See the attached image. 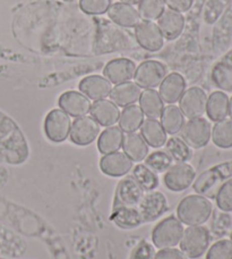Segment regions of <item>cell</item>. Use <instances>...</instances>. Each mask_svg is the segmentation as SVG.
<instances>
[{
	"label": "cell",
	"mask_w": 232,
	"mask_h": 259,
	"mask_svg": "<svg viewBox=\"0 0 232 259\" xmlns=\"http://www.w3.org/2000/svg\"><path fill=\"white\" fill-rule=\"evenodd\" d=\"M196 179V170L188 163H176L166 169L163 183L168 190L182 192L194 183Z\"/></svg>",
	"instance_id": "8"
},
{
	"label": "cell",
	"mask_w": 232,
	"mask_h": 259,
	"mask_svg": "<svg viewBox=\"0 0 232 259\" xmlns=\"http://www.w3.org/2000/svg\"><path fill=\"white\" fill-rule=\"evenodd\" d=\"M159 87V95L162 101L168 105H173L182 98L186 90V81L179 73H170Z\"/></svg>",
	"instance_id": "20"
},
{
	"label": "cell",
	"mask_w": 232,
	"mask_h": 259,
	"mask_svg": "<svg viewBox=\"0 0 232 259\" xmlns=\"http://www.w3.org/2000/svg\"><path fill=\"white\" fill-rule=\"evenodd\" d=\"M164 6L163 0H142L138 4L137 12L143 21L153 22L164 12Z\"/></svg>",
	"instance_id": "36"
},
{
	"label": "cell",
	"mask_w": 232,
	"mask_h": 259,
	"mask_svg": "<svg viewBox=\"0 0 232 259\" xmlns=\"http://www.w3.org/2000/svg\"><path fill=\"white\" fill-rule=\"evenodd\" d=\"M111 5V0H80L81 11L87 15H103Z\"/></svg>",
	"instance_id": "42"
},
{
	"label": "cell",
	"mask_w": 232,
	"mask_h": 259,
	"mask_svg": "<svg viewBox=\"0 0 232 259\" xmlns=\"http://www.w3.org/2000/svg\"><path fill=\"white\" fill-rule=\"evenodd\" d=\"M110 220L123 230H133L141 226L144 222L137 207H115L112 208Z\"/></svg>",
	"instance_id": "25"
},
{
	"label": "cell",
	"mask_w": 232,
	"mask_h": 259,
	"mask_svg": "<svg viewBox=\"0 0 232 259\" xmlns=\"http://www.w3.org/2000/svg\"><path fill=\"white\" fill-rule=\"evenodd\" d=\"M212 215L213 220L211 224V232L214 234V237L222 238L229 234L232 230V217L229 212L217 209Z\"/></svg>",
	"instance_id": "37"
},
{
	"label": "cell",
	"mask_w": 232,
	"mask_h": 259,
	"mask_svg": "<svg viewBox=\"0 0 232 259\" xmlns=\"http://www.w3.org/2000/svg\"><path fill=\"white\" fill-rule=\"evenodd\" d=\"M141 2H142V0H120V3L132 5V6H134V5H138Z\"/></svg>",
	"instance_id": "47"
},
{
	"label": "cell",
	"mask_w": 232,
	"mask_h": 259,
	"mask_svg": "<svg viewBox=\"0 0 232 259\" xmlns=\"http://www.w3.org/2000/svg\"><path fill=\"white\" fill-rule=\"evenodd\" d=\"M180 133L182 139L189 148L201 149L207 146L211 140L212 126L206 118L197 117L185 123Z\"/></svg>",
	"instance_id": "6"
},
{
	"label": "cell",
	"mask_w": 232,
	"mask_h": 259,
	"mask_svg": "<svg viewBox=\"0 0 232 259\" xmlns=\"http://www.w3.org/2000/svg\"><path fill=\"white\" fill-rule=\"evenodd\" d=\"M205 259H232V243L228 239H221L207 249Z\"/></svg>",
	"instance_id": "41"
},
{
	"label": "cell",
	"mask_w": 232,
	"mask_h": 259,
	"mask_svg": "<svg viewBox=\"0 0 232 259\" xmlns=\"http://www.w3.org/2000/svg\"><path fill=\"white\" fill-rule=\"evenodd\" d=\"M0 259H12V258H4V257H0Z\"/></svg>",
	"instance_id": "50"
},
{
	"label": "cell",
	"mask_w": 232,
	"mask_h": 259,
	"mask_svg": "<svg viewBox=\"0 0 232 259\" xmlns=\"http://www.w3.org/2000/svg\"><path fill=\"white\" fill-rule=\"evenodd\" d=\"M91 116L100 124V126H112L119 121L120 110L111 100H96L91 106Z\"/></svg>",
	"instance_id": "22"
},
{
	"label": "cell",
	"mask_w": 232,
	"mask_h": 259,
	"mask_svg": "<svg viewBox=\"0 0 232 259\" xmlns=\"http://www.w3.org/2000/svg\"><path fill=\"white\" fill-rule=\"evenodd\" d=\"M137 209L144 223H150L159 220L168 210V200L162 192L150 191L144 194Z\"/></svg>",
	"instance_id": "12"
},
{
	"label": "cell",
	"mask_w": 232,
	"mask_h": 259,
	"mask_svg": "<svg viewBox=\"0 0 232 259\" xmlns=\"http://www.w3.org/2000/svg\"><path fill=\"white\" fill-rule=\"evenodd\" d=\"M78 89L87 98L96 101L105 99L110 95L112 85L104 76L90 75L84 77L80 82Z\"/></svg>",
	"instance_id": "21"
},
{
	"label": "cell",
	"mask_w": 232,
	"mask_h": 259,
	"mask_svg": "<svg viewBox=\"0 0 232 259\" xmlns=\"http://www.w3.org/2000/svg\"><path fill=\"white\" fill-rule=\"evenodd\" d=\"M58 105L62 110L72 117H82L90 113L91 101L80 91H66L59 97Z\"/></svg>",
	"instance_id": "17"
},
{
	"label": "cell",
	"mask_w": 232,
	"mask_h": 259,
	"mask_svg": "<svg viewBox=\"0 0 232 259\" xmlns=\"http://www.w3.org/2000/svg\"><path fill=\"white\" fill-rule=\"evenodd\" d=\"M228 115L232 121V97L229 99V109H228Z\"/></svg>",
	"instance_id": "48"
},
{
	"label": "cell",
	"mask_w": 232,
	"mask_h": 259,
	"mask_svg": "<svg viewBox=\"0 0 232 259\" xmlns=\"http://www.w3.org/2000/svg\"><path fill=\"white\" fill-rule=\"evenodd\" d=\"M29 157V146L22 130L0 112V163L21 165Z\"/></svg>",
	"instance_id": "1"
},
{
	"label": "cell",
	"mask_w": 232,
	"mask_h": 259,
	"mask_svg": "<svg viewBox=\"0 0 232 259\" xmlns=\"http://www.w3.org/2000/svg\"><path fill=\"white\" fill-rule=\"evenodd\" d=\"M138 101L143 114L148 118H159L163 112V101H162L159 92L154 89L144 90Z\"/></svg>",
	"instance_id": "30"
},
{
	"label": "cell",
	"mask_w": 232,
	"mask_h": 259,
	"mask_svg": "<svg viewBox=\"0 0 232 259\" xmlns=\"http://www.w3.org/2000/svg\"><path fill=\"white\" fill-rule=\"evenodd\" d=\"M72 119L60 108L50 110L44 118V133L51 142H64L69 137L72 128Z\"/></svg>",
	"instance_id": "7"
},
{
	"label": "cell",
	"mask_w": 232,
	"mask_h": 259,
	"mask_svg": "<svg viewBox=\"0 0 232 259\" xmlns=\"http://www.w3.org/2000/svg\"><path fill=\"white\" fill-rule=\"evenodd\" d=\"M141 136L147 143V146L152 148L163 147L168 140L163 126L157 119L153 118H147L143 122L141 126Z\"/></svg>",
	"instance_id": "28"
},
{
	"label": "cell",
	"mask_w": 232,
	"mask_h": 259,
	"mask_svg": "<svg viewBox=\"0 0 232 259\" xmlns=\"http://www.w3.org/2000/svg\"><path fill=\"white\" fill-rule=\"evenodd\" d=\"M211 232L203 225L188 226L180 240V250L189 259L202 257L210 247Z\"/></svg>",
	"instance_id": "4"
},
{
	"label": "cell",
	"mask_w": 232,
	"mask_h": 259,
	"mask_svg": "<svg viewBox=\"0 0 232 259\" xmlns=\"http://www.w3.org/2000/svg\"><path fill=\"white\" fill-rule=\"evenodd\" d=\"M207 95L202 88L192 87L185 90L179 99V109L188 119L202 117L205 114Z\"/></svg>",
	"instance_id": "9"
},
{
	"label": "cell",
	"mask_w": 232,
	"mask_h": 259,
	"mask_svg": "<svg viewBox=\"0 0 232 259\" xmlns=\"http://www.w3.org/2000/svg\"><path fill=\"white\" fill-rule=\"evenodd\" d=\"M165 151L176 163H186L192 157V150L182 138L172 137L165 142Z\"/></svg>",
	"instance_id": "35"
},
{
	"label": "cell",
	"mask_w": 232,
	"mask_h": 259,
	"mask_svg": "<svg viewBox=\"0 0 232 259\" xmlns=\"http://www.w3.org/2000/svg\"><path fill=\"white\" fill-rule=\"evenodd\" d=\"M221 63H223V64L225 65V66H228L229 68L232 69V52L226 54L225 56H224L223 58H222Z\"/></svg>",
	"instance_id": "46"
},
{
	"label": "cell",
	"mask_w": 232,
	"mask_h": 259,
	"mask_svg": "<svg viewBox=\"0 0 232 259\" xmlns=\"http://www.w3.org/2000/svg\"><path fill=\"white\" fill-rule=\"evenodd\" d=\"M27 243L7 226L0 224V257L21 258L26 253Z\"/></svg>",
	"instance_id": "15"
},
{
	"label": "cell",
	"mask_w": 232,
	"mask_h": 259,
	"mask_svg": "<svg viewBox=\"0 0 232 259\" xmlns=\"http://www.w3.org/2000/svg\"><path fill=\"white\" fill-rule=\"evenodd\" d=\"M161 125L163 126L166 134L175 136L179 133L185 124V116L179 107L175 105H168L163 108L161 114Z\"/></svg>",
	"instance_id": "31"
},
{
	"label": "cell",
	"mask_w": 232,
	"mask_h": 259,
	"mask_svg": "<svg viewBox=\"0 0 232 259\" xmlns=\"http://www.w3.org/2000/svg\"><path fill=\"white\" fill-rule=\"evenodd\" d=\"M157 26L163 38L166 40H175L183 33L185 27V18L182 13L172 9H164L161 16L157 18Z\"/></svg>",
	"instance_id": "19"
},
{
	"label": "cell",
	"mask_w": 232,
	"mask_h": 259,
	"mask_svg": "<svg viewBox=\"0 0 232 259\" xmlns=\"http://www.w3.org/2000/svg\"><path fill=\"white\" fill-rule=\"evenodd\" d=\"M211 138L213 143L221 149H230L232 148V121L223 119L216 122L212 128Z\"/></svg>",
	"instance_id": "34"
},
{
	"label": "cell",
	"mask_w": 232,
	"mask_h": 259,
	"mask_svg": "<svg viewBox=\"0 0 232 259\" xmlns=\"http://www.w3.org/2000/svg\"><path fill=\"white\" fill-rule=\"evenodd\" d=\"M100 169L106 177L122 178L133 169V160L125 152H111L102 156Z\"/></svg>",
	"instance_id": "16"
},
{
	"label": "cell",
	"mask_w": 232,
	"mask_h": 259,
	"mask_svg": "<svg viewBox=\"0 0 232 259\" xmlns=\"http://www.w3.org/2000/svg\"><path fill=\"white\" fill-rule=\"evenodd\" d=\"M232 179V160L212 166L211 168L195 179L193 188L195 192L207 199H214L222 184Z\"/></svg>",
	"instance_id": "3"
},
{
	"label": "cell",
	"mask_w": 232,
	"mask_h": 259,
	"mask_svg": "<svg viewBox=\"0 0 232 259\" xmlns=\"http://www.w3.org/2000/svg\"><path fill=\"white\" fill-rule=\"evenodd\" d=\"M166 76V67L159 61H145L136 68L135 83L144 89L159 87Z\"/></svg>",
	"instance_id": "10"
},
{
	"label": "cell",
	"mask_w": 232,
	"mask_h": 259,
	"mask_svg": "<svg viewBox=\"0 0 232 259\" xmlns=\"http://www.w3.org/2000/svg\"><path fill=\"white\" fill-rule=\"evenodd\" d=\"M154 259H188L185 256V253L176 248H166L160 249L159 251L155 252Z\"/></svg>",
	"instance_id": "44"
},
{
	"label": "cell",
	"mask_w": 232,
	"mask_h": 259,
	"mask_svg": "<svg viewBox=\"0 0 232 259\" xmlns=\"http://www.w3.org/2000/svg\"><path fill=\"white\" fill-rule=\"evenodd\" d=\"M132 178L144 191H153L159 186V178L155 172L148 168L145 164H138L133 168Z\"/></svg>",
	"instance_id": "33"
},
{
	"label": "cell",
	"mask_w": 232,
	"mask_h": 259,
	"mask_svg": "<svg viewBox=\"0 0 232 259\" xmlns=\"http://www.w3.org/2000/svg\"><path fill=\"white\" fill-rule=\"evenodd\" d=\"M106 13H108L109 18L114 24L123 27H135L141 21L137 9L128 4H112Z\"/></svg>",
	"instance_id": "23"
},
{
	"label": "cell",
	"mask_w": 232,
	"mask_h": 259,
	"mask_svg": "<svg viewBox=\"0 0 232 259\" xmlns=\"http://www.w3.org/2000/svg\"><path fill=\"white\" fill-rule=\"evenodd\" d=\"M142 94V88H139L135 82H124L115 84L111 89L110 99L118 107H127V106L135 105Z\"/></svg>",
	"instance_id": "24"
},
{
	"label": "cell",
	"mask_w": 232,
	"mask_h": 259,
	"mask_svg": "<svg viewBox=\"0 0 232 259\" xmlns=\"http://www.w3.org/2000/svg\"><path fill=\"white\" fill-rule=\"evenodd\" d=\"M154 247L147 241H141L132 252L131 259H154Z\"/></svg>",
	"instance_id": "43"
},
{
	"label": "cell",
	"mask_w": 232,
	"mask_h": 259,
	"mask_svg": "<svg viewBox=\"0 0 232 259\" xmlns=\"http://www.w3.org/2000/svg\"><path fill=\"white\" fill-rule=\"evenodd\" d=\"M144 122V114L137 105H131L125 107L119 116V127L123 132L133 133L141 128Z\"/></svg>",
	"instance_id": "32"
},
{
	"label": "cell",
	"mask_w": 232,
	"mask_h": 259,
	"mask_svg": "<svg viewBox=\"0 0 232 259\" xmlns=\"http://www.w3.org/2000/svg\"><path fill=\"white\" fill-rule=\"evenodd\" d=\"M122 148L125 154L133 161H136V163L144 160L148 155L147 143L141 134L136 132L127 133L126 136H124Z\"/></svg>",
	"instance_id": "27"
},
{
	"label": "cell",
	"mask_w": 232,
	"mask_h": 259,
	"mask_svg": "<svg viewBox=\"0 0 232 259\" xmlns=\"http://www.w3.org/2000/svg\"><path fill=\"white\" fill-rule=\"evenodd\" d=\"M136 65L128 58H115L106 63L103 68V75L110 83L120 84L128 82L135 75Z\"/></svg>",
	"instance_id": "18"
},
{
	"label": "cell",
	"mask_w": 232,
	"mask_h": 259,
	"mask_svg": "<svg viewBox=\"0 0 232 259\" xmlns=\"http://www.w3.org/2000/svg\"><path fill=\"white\" fill-rule=\"evenodd\" d=\"M124 132L119 126H109L102 132L97 139V149L102 155L118 151L123 146Z\"/></svg>",
	"instance_id": "29"
},
{
	"label": "cell",
	"mask_w": 232,
	"mask_h": 259,
	"mask_svg": "<svg viewBox=\"0 0 232 259\" xmlns=\"http://www.w3.org/2000/svg\"><path fill=\"white\" fill-rule=\"evenodd\" d=\"M164 5L178 13L188 12L193 5V0H163Z\"/></svg>",
	"instance_id": "45"
},
{
	"label": "cell",
	"mask_w": 232,
	"mask_h": 259,
	"mask_svg": "<svg viewBox=\"0 0 232 259\" xmlns=\"http://www.w3.org/2000/svg\"><path fill=\"white\" fill-rule=\"evenodd\" d=\"M135 38L143 49L155 53L163 47V35L155 23L142 21L135 26Z\"/></svg>",
	"instance_id": "13"
},
{
	"label": "cell",
	"mask_w": 232,
	"mask_h": 259,
	"mask_svg": "<svg viewBox=\"0 0 232 259\" xmlns=\"http://www.w3.org/2000/svg\"><path fill=\"white\" fill-rule=\"evenodd\" d=\"M184 230L183 223L177 217H166L152 230V243L157 249L175 248L182 240Z\"/></svg>",
	"instance_id": "5"
},
{
	"label": "cell",
	"mask_w": 232,
	"mask_h": 259,
	"mask_svg": "<svg viewBox=\"0 0 232 259\" xmlns=\"http://www.w3.org/2000/svg\"><path fill=\"white\" fill-rule=\"evenodd\" d=\"M145 165L148 168H151L155 173H163L166 172L171 165H172V159L166 151L157 150L147 155L145 158Z\"/></svg>",
	"instance_id": "39"
},
{
	"label": "cell",
	"mask_w": 232,
	"mask_h": 259,
	"mask_svg": "<svg viewBox=\"0 0 232 259\" xmlns=\"http://www.w3.org/2000/svg\"><path fill=\"white\" fill-rule=\"evenodd\" d=\"M229 97L222 91H214L207 97L206 110L207 117L212 122L223 121L228 116Z\"/></svg>",
	"instance_id": "26"
},
{
	"label": "cell",
	"mask_w": 232,
	"mask_h": 259,
	"mask_svg": "<svg viewBox=\"0 0 232 259\" xmlns=\"http://www.w3.org/2000/svg\"><path fill=\"white\" fill-rule=\"evenodd\" d=\"M214 199L217 209L225 212L232 211V179L222 184Z\"/></svg>",
	"instance_id": "40"
},
{
	"label": "cell",
	"mask_w": 232,
	"mask_h": 259,
	"mask_svg": "<svg viewBox=\"0 0 232 259\" xmlns=\"http://www.w3.org/2000/svg\"><path fill=\"white\" fill-rule=\"evenodd\" d=\"M100 128V124L94 118L85 115V116L77 117L72 123L69 138L74 145L81 147L89 146L99 137Z\"/></svg>",
	"instance_id": "11"
},
{
	"label": "cell",
	"mask_w": 232,
	"mask_h": 259,
	"mask_svg": "<svg viewBox=\"0 0 232 259\" xmlns=\"http://www.w3.org/2000/svg\"><path fill=\"white\" fill-rule=\"evenodd\" d=\"M144 190L132 177L125 178L118 183L114 192L113 208L115 207H137L144 196Z\"/></svg>",
	"instance_id": "14"
},
{
	"label": "cell",
	"mask_w": 232,
	"mask_h": 259,
	"mask_svg": "<svg viewBox=\"0 0 232 259\" xmlns=\"http://www.w3.org/2000/svg\"><path fill=\"white\" fill-rule=\"evenodd\" d=\"M213 203L201 194H189L183 198L177 207V219L187 226L203 225L211 219Z\"/></svg>",
	"instance_id": "2"
},
{
	"label": "cell",
	"mask_w": 232,
	"mask_h": 259,
	"mask_svg": "<svg viewBox=\"0 0 232 259\" xmlns=\"http://www.w3.org/2000/svg\"><path fill=\"white\" fill-rule=\"evenodd\" d=\"M230 241H231V243H232V230H231V232H230Z\"/></svg>",
	"instance_id": "49"
},
{
	"label": "cell",
	"mask_w": 232,
	"mask_h": 259,
	"mask_svg": "<svg viewBox=\"0 0 232 259\" xmlns=\"http://www.w3.org/2000/svg\"><path fill=\"white\" fill-rule=\"evenodd\" d=\"M212 81L219 89L232 92V69L223 63H217L212 71Z\"/></svg>",
	"instance_id": "38"
}]
</instances>
